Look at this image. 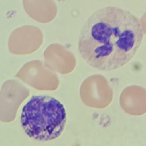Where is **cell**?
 <instances>
[{"instance_id":"5b68a950","label":"cell","mask_w":146,"mask_h":146,"mask_svg":"<svg viewBox=\"0 0 146 146\" xmlns=\"http://www.w3.org/2000/svg\"><path fill=\"white\" fill-rule=\"evenodd\" d=\"M23 4L28 15L40 22L51 21L57 12L54 0H23Z\"/></svg>"},{"instance_id":"3957f363","label":"cell","mask_w":146,"mask_h":146,"mask_svg":"<svg viewBox=\"0 0 146 146\" xmlns=\"http://www.w3.org/2000/svg\"><path fill=\"white\" fill-rule=\"evenodd\" d=\"M29 94V90L16 80L6 81L0 91V120H14L18 108Z\"/></svg>"},{"instance_id":"277c9868","label":"cell","mask_w":146,"mask_h":146,"mask_svg":"<svg viewBox=\"0 0 146 146\" xmlns=\"http://www.w3.org/2000/svg\"><path fill=\"white\" fill-rule=\"evenodd\" d=\"M42 33L36 27L25 26L15 30L9 39L10 51L16 54H25L36 51L40 45Z\"/></svg>"},{"instance_id":"7a4b0ae2","label":"cell","mask_w":146,"mask_h":146,"mask_svg":"<svg viewBox=\"0 0 146 146\" xmlns=\"http://www.w3.org/2000/svg\"><path fill=\"white\" fill-rule=\"evenodd\" d=\"M67 120L63 105L47 95H33L23 107L21 125L31 138L47 141L58 138L63 132Z\"/></svg>"},{"instance_id":"6da1fadb","label":"cell","mask_w":146,"mask_h":146,"mask_svg":"<svg viewBox=\"0 0 146 146\" xmlns=\"http://www.w3.org/2000/svg\"><path fill=\"white\" fill-rule=\"evenodd\" d=\"M143 35L141 22L135 15L119 7H106L94 13L84 24L78 50L90 66L112 71L134 56Z\"/></svg>"}]
</instances>
